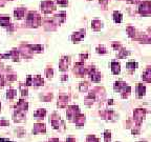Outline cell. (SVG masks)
<instances>
[{"mask_svg":"<svg viewBox=\"0 0 151 142\" xmlns=\"http://www.w3.org/2000/svg\"><path fill=\"white\" fill-rule=\"evenodd\" d=\"M50 122H52V125L55 130H61V128H64V122L61 120L60 116H58L57 114H52V118H50Z\"/></svg>","mask_w":151,"mask_h":142,"instance_id":"obj_1","label":"cell"},{"mask_svg":"<svg viewBox=\"0 0 151 142\" xmlns=\"http://www.w3.org/2000/svg\"><path fill=\"white\" fill-rule=\"evenodd\" d=\"M145 115H146V111L143 110V108H136V111L133 112V118H134V121L136 122V124H140L141 125L142 121L145 118Z\"/></svg>","mask_w":151,"mask_h":142,"instance_id":"obj_2","label":"cell"},{"mask_svg":"<svg viewBox=\"0 0 151 142\" xmlns=\"http://www.w3.org/2000/svg\"><path fill=\"white\" fill-rule=\"evenodd\" d=\"M139 11L142 15H150L151 14V1H144L140 4Z\"/></svg>","mask_w":151,"mask_h":142,"instance_id":"obj_3","label":"cell"},{"mask_svg":"<svg viewBox=\"0 0 151 142\" xmlns=\"http://www.w3.org/2000/svg\"><path fill=\"white\" fill-rule=\"evenodd\" d=\"M79 114H80V110H79V108L76 106V105H71V106H69L67 112H66V116H67V118L69 119V120H72V119Z\"/></svg>","mask_w":151,"mask_h":142,"instance_id":"obj_4","label":"cell"},{"mask_svg":"<svg viewBox=\"0 0 151 142\" xmlns=\"http://www.w3.org/2000/svg\"><path fill=\"white\" fill-rule=\"evenodd\" d=\"M41 9L43 11L44 13H50L52 12L54 9H55V5H54V3L50 0H46V1H43V2L41 3Z\"/></svg>","mask_w":151,"mask_h":142,"instance_id":"obj_5","label":"cell"},{"mask_svg":"<svg viewBox=\"0 0 151 142\" xmlns=\"http://www.w3.org/2000/svg\"><path fill=\"white\" fill-rule=\"evenodd\" d=\"M69 62H70V58H69L68 56H64V57H62V59L60 60V62H59V68H60V71H62V72L67 71L68 65H69Z\"/></svg>","mask_w":151,"mask_h":142,"instance_id":"obj_6","label":"cell"},{"mask_svg":"<svg viewBox=\"0 0 151 142\" xmlns=\"http://www.w3.org/2000/svg\"><path fill=\"white\" fill-rule=\"evenodd\" d=\"M88 75L93 82H99L101 80V74L95 68H90V70L88 71Z\"/></svg>","mask_w":151,"mask_h":142,"instance_id":"obj_7","label":"cell"},{"mask_svg":"<svg viewBox=\"0 0 151 142\" xmlns=\"http://www.w3.org/2000/svg\"><path fill=\"white\" fill-rule=\"evenodd\" d=\"M25 120V111L16 110L14 113V121L15 122H23Z\"/></svg>","mask_w":151,"mask_h":142,"instance_id":"obj_8","label":"cell"},{"mask_svg":"<svg viewBox=\"0 0 151 142\" xmlns=\"http://www.w3.org/2000/svg\"><path fill=\"white\" fill-rule=\"evenodd\" d=\"M46 132V127H45V124L42 123H37L34 125V128H33V134H38V133H45Z\"/></svg>","mask_w":151,"mask_h":142,"instance_id":"obj_9","label":"cell"},{"mask_svg":"<svg viewBox=\"0 0 151 142\" xmlns=\"http://www.w3.org/2000/svg\"><path fill=\"white\" fill-rule=\"evenodd\" d=\"M44 81L42 79L41 76L37 75V76H35L33 79H32V85H35V87H41V85H43Z\"/></svg>","mask_w":151,"mask_h":142,"instance_id":"obj_10","label":"cell"},{"mask_svg":"<svg viewBox=\"0 0 151 142\" xmlns=\"http://www.w3.org/2000/svg\"><path fill=\"white\" fill-rule=\"evenodd\" d=\"M74 123H76V125H78V126H82L84 123H85V116L84 115H77L76 117H74Z\"/></svg>","mask_w":151,"mask_h":142,"instance_id":"obj_11","label":"cell"},{"mask_svg":"<svg viewBox=\"0 0 151 142\" xmlns=\"http://www.w3.org/2000/svg\"><path fill=\"white\" fill-rule=\"evenodd\" d=\"M85 36V31H82L81 32H79V33H74L72 36H71V39H72V41L74 42H78V41H80V40H82V38Z\"/></svg>","mask_w":151,"mask_h":142,"instance_id":"obj_12","label":"cell"},{"mask_svg":"<svg viewBox=\"0 0 151 142\" xmlns=\"http://www.w3.org/2000/svg\"><path fill=\"white\" fill-rule=\"evenodd\" d=\"M111 72L113 73L114 75H119L121 72V65L120 63H117L115 61L111 62Z\"/></svg>","mask_w":151,"mask_h":142,"instance_id":"obj_13","label":"cell"},{"mask_svg":"<svg viewBox=\"0 0 151 142\" xmlns=\"http://www.w3.org/2000/svg\"><path fill=\"white\" fill-rule=\"evenodd\" d=\"M28 108V102H25L24 100H20V101H18V103H17V105H16V110H19V111L26 112Z\"/></svg>","mask_w":151,"mask_h":142,"instance_id":"obj_14","label":"cell"},{"mask_svg":"<svg viewBox=\"0 0 151 142\" xmlns=\"http://www.w3.org/2000/svg\"><path fill=\"white\" fill-rule=\"evenodd\" d=\"M136 93H138V97H143L146 93L145 85H143L142 83L138 84V85H136Z\"/></svg>","mask_w":151,"mask_h":142,"instance_id":"obj_15","label":"cell"},{"mask_svg":"<svg viewBox=\"0 0 151 142\" xmlns=\"http://www.w3.org/2000/svg\"><path fill=\"white\" fill-rule=\"evenodd\" d=\"M142 79L146 82H151V68L149 66L145 72H144V74L142 76Z\"/></svg>","mask_w":151,"mask_h":142,"instance_id":"obj_16","label":"cell"},{"mask_svg":"<svg viewBox=\"0 0 151 142\" xmlns=\"http://www.w3.org/2000/svg\"><path fill=\"white\" fill-rule=\"evenodd\" d=\"M67 100L68 98L67 97H65V96H61V97H59L58 99V108H65L66 105H67Z\"/></svg>","mask_w":151,"mask_h":142,"instance_id":"obj_17","label":"cell"},{"mask_svg":"<svg viewBox=\"0 0 151 142\" xmlns=\"http://www.w3.org/2000/svg\"><path fill=\"white\" fill-rule=\"evenodd\" d=\"M64 20H65V14L64 13L59 14V15H56L55 17H54V22H55V24H61Z\"/></svg>","mask_w":151,"mask_h":142,"instance_id":"obj_18","label":"cell"},{"mask_svg":"<svg viewBox=\"0 0 151 142\" xmlns=\"http://www.w3.org/2000/svg\"><path fill=\"white\" fill-rule=\"evenodd\" d=\"M45 115H46V111L43 110V108H40V110H38L37 112L34 113V117L38 118V119H41V118L45 117Z\"/></svg>","mask_w":151,"mask_h":142,"instance_id":"obj_19","label":"cell"},{"mask_svg":"<svg viewBox=\"0 0 151 142\" xmlns=\"http://www.w3.org/2000/svg\"><path fill=\"white\" fill-rule=\"evenodd\" d=\"M125 87H126V83H125V82H123V81H117V82L114 83V91L121 92Z\"/></svg>","mask_w":151,"mask_h":142,"instance_id":"obj_20","label":"cell"},{"mask_svg":"<svg viewBox=\"0 0 151 142\" xmlns=\"http://www.w3.org/2000/svg\"><path fill=\"white\" fill-rule=\"evenodd\" d=\"M121 93H122V97H123V98H127V97L130 95V93H131V87L126 85L123 90L121 91Z\"/></svg>","mask_w":151,"mask_h":142,"instance_id":"obj_21","label":"cell"},{"mask_svg":"<svg viewBox=\"0 0 151 142\" xmlns=\"http://www.w3.org/2000/svg\"><path fill=\"white\" fill-rule=\"evenodd\" d=\"M14 15H15L16 19H21L24 15V9H17L14 12Z\"/></svg>","mask_w":151,"mask_h":142,"instance_id":"obj_22","label":"cell"},{"mask_svg":"<svg viewBox=\"0 0 151 142\" xmlns=\"http://www.w3.org/2000/svg\"><path fill=\"white\" fill-rule=\"evenodd\" d=\"M113 20H114V22L120 23V22L122 21V14H121L120 12H117V11L113 12Z\"/></svg>","mask_w":151,"mask_h":142,"instance_id":"obj_23","label":"cell"},{"mask_svg":"<svg viewBox=\"0 0 151 142\" xmlns=\"http://www.w3.org/2000/svg\"><path fill=\"white\" fill-rule=\"evenodd\" d=\"M16 95H17V91H15V90H9L6 92V98L11 99V100L15 98Z\"/></svg>","mask_w":151,"mask_h":142,"instance_id":"obj_24","label":"cell"},{"mask_svg":"<svg viewBox=\"0 0 151 142\" xmlns=\"http://www.w3.org/2000/svg\"><path fill=\"white\" fill-rule=\"evenodd\" d=\"M9 24V18L7 16H4V17H1L0 18V25L2 26H7Z\"/></svg>","mask_w":151,"mask_h":142,"instance_id":"obj_25","label":"cell"},{"mask_svg":"<svg viewBox=\"0 0 151 142\" xmlns=\"http://www.w3.org/2000/svg\"><path fill=\"white\" fill-rule=\"evenodd\" d=\"M126 68H127V70H129V71H132V70H134V68H138V63H136V62H134V61L127 62Z\"/></svg>","mask_w":151,"mask_h":142,"instance_id":"obj_26","label":"cell"},{"mask_svg":"<svg viewBox=\"0 0 151 142\" xmlns=\"http://www.w3.org/2000/svg\"><path fill=\"white\" fill-rule=\"evenodd\" d=\"M102 28V22L99 20H93V28L95 31H99L100 28Z\"/></svg>","mask_w":151,"mask_h":142,"instance_id":"obj_27","label":"cell"},{"mask_svg":"<svg viewBox=\"0 0 151 142\" xmlns=\"http://www.w3.org/2000/svg\"><path fill=\"white\" fill-rule=\"evenodd\" d=\"M30 49H32V52H35V53H40L42 51L43 47H41V45H30Z\"/></svg>","mask_w":151,"mask_h":142,"instance_id":"obj_28","label":"cell"},{"mask_svg":"<svg viewBox=\"0 0 151 142\" xmlns=\"http://www.w3.org/2000/svg\"><path fill=\"white\" fill-rule=\"evenodd\" d=\"M19 89H20V91H21V95L23 96V97H24V96H28V87H25L24 84H20V85H19Z\"/></svg>","mask_w":151,"mask_h":142,"instance_id":"obj_29","label":"cell"},{"mask_svg":"<svg viewBox=\"0 0 151 142\" xmlns=\"http://www.w3.org/2000/svg\"><path fill=\"white\" fill-rule=\"evenodd\" d=\"M111 140V133L110 131H105L104 132V141L105 142H110Z\"/></svg>","mask_w":151,"mask_h":142,"instance_id":"obj_30","label":"cell"},{"mask_svg":"<svg viewBox=\"0 0 151 142\" xmlns=\"http://www.w3.org/2000/svg\"><path fill=\"white\" fill-rule=\"evenodd\" d=\"M119 52H120V54L117 55L119 58H124V57H126L127 55H129V52H126V49H121V51H119Z\"/></svg>","mask_w":151,"mask_h":142,"instance_id":"obj_31","label":"cell"},{"mask_svg":"<svg viewBox=\"0 0 151 142\" xmlns=\"http://www.w3.org/2000/svg\"><path fill=\"white\" fill-rule=\"evenodd\" d=\"M97 53L98 54H106L107 51H106V49L103 45H99V47H97Z\"/></svg>","mask_w":151,"mask_h":142,"instance_id":"obj_32","label":"cell"},{"mask_svg":"<svg viewBox=\"0 0 151 142\" xmlns=\"http://www.w3.org/2000/svg\"><path fill=\"white\" fill-rule=\"evenodd\" d=\"M86 142H99V139H98L96 136H93V135H90V136L87 137Z\"/></svg>","mask_w":151,"mask_h":142,"instance_id":"obj_33","label":"cell"},{"mask_svg":"<svg viewBox=\"0 0 151 142\" xmlns=\"http://www.w3.org/2000/svg\"><path fill=\"white\" fill-rule=\"evenodd\" d=\"M87 87H88V83H87V82H82V83H80V91L81 92H86Z\"/></svg>","mask_w":151,"mask_h":142,"instance_id":"obj_34","label":"cell"},{"mask_svg":"<svg viewBox=\"0 0 151 142\" xmlns=\"http://www.w3.org/2000/svg\"><path fill=\"white\" fill-rule=\"evenodd\" d=\"M45 74L48 78H52V75H54V71H52V68H47L46 71H45Z\"/></svg>","mask_w":151,"mask_h":142,"instance_id":"obj_35","label":"cell"},{"mask_svg":"<svg viewBox=\"0 0 151 142\" xmlns=\"http://www.w3.org/2000/svg\"><path fill=\"white\" fill-rule=\"evenodd\" d=\"M57 3H58V4H60V5L65 6V5H67L68 1H67V0H57Z\"/></svg>","mask_w":151,"mask_h":142,"instance_id":"obj_36","label":"cell"},{"mask_svg":"<svg viewBox=\"0 0 151 142\" xmlns=\"http://www.w3.org/2000/svg\"><path fill=\"white\" fill-rule=\"evenodd\" d=\"M80 58H81V60L83 61V60H85V59L88 58V54H81V55H80Z\"/></svg>","mask_w":151,"mask_h":142,"instance_id":"obj_37","label":"cell"},{"mask_svg":"<svg viewBox=\"0 0 151 142\" xmlns=\"http://www.w3.org/2000/svg\"><path fill=\"white\" fill-rule=\"evenodd\" d=\"M9 124V121H6V120H1L0 121V125H5V126H7Z\"/></svg>","mask_w":151,"mask_h":142,"instance_id":"obj_38","label":"cell"},{"mask_svg":"<svg viewBox=\"0 0 151 142\" xmlns=\"http://www.w3.org/2000/svg\"><path fill=\"white\" fill-rule=\"evenodd\" d=\"M66 142H76V140L74 138H71V137H68L67 139H66Z\"/></svg>","mask_w":151,"mask_h":142,"instance_id":"obj_39","label":"cell"},{"mask_svg":"<svg viewBox=\"0 0 151 142\" xmlns=\"http://www.w3.org/2000/svg\"><path fill=\"white\" fill-rule=\"evenodd\" d=\"M0 142H12V141L9 139H5V138H0Z\"/></svg>","mask_w":151,"mask_h":142,"instance_id":"obj_40","label":"cell"},{"mask_svg":"<svg viewBox=\"0 0 151 142\" xmlns=\"http://www.w3.org/2000/svg\"><path fill=\"white\" fill-rule=\"evenodd\" d=\"M4 84V81H3V78H2V76L0 75V85H3Z\"/></svg>","mask_w":151,"mask_h":142,"instance_id":"obj_41","label":"cell"},{"mask_svg":"<svg viewBox=\"0 0 151 142\" xmlns=\"http://www.w3.org/2000/svg\"><path fill=\"white\" fill-rule=\"evenodd\" d=\"M48 142H60V141H59V139H57V138H52V139H50Z\"/></svg>","mask_w":151,"mask_h":142,"instance_id":"obj_42","label":"cell"},{"mask_svg":"<svg viewBox=\"0 0 151 142\" xmlns=\"http://www.w3.org/2000/svg\"><path fill=\"white\" fill-rule=\"evenodd\" d=\"M0 110H1V103H0Z\"/></svg>","mask_w":151,"mask_h":142,"instance_id":"obj_43","label":"cell"},{"mask_svg":"<svg viewBox=\"0 0 151 142\" xmlns=\"http://www.w3.org/2000/svg\"><path fill=\"white\" fill-rule=\"evenodd\" d=\"M140 142H146V141H140Z\"/></svg>","mask_w":151,"mask_h":142,"instance_id":"obj_44","label":"cell"}]
</instances>
